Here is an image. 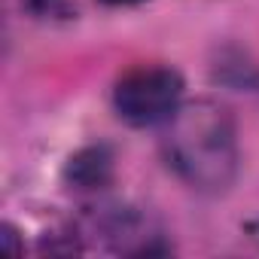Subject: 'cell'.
I'll use <instances>...</instances> for the list:
<instances>
[{
	"label": "cell",
	"instance_id": "1",
	"mask_svg": "<svg viewBox=\"0 0 259 259\" xmlns=\"http://www.w3.org/2000/svg\"><path fill=\"white\" fill-rule=\"evenodd\" d=\"M162 147L174 174L198 192L220 195L238 177L235 119L210 98L180 104V110L168 119Z\"/></svg>",
	"mask_w": 259,
	"mask_h": 259
},
{
	"label": "cell",
	"instance_id": "2",
	"mask_svg": "<svg viewBox=\"0 0 259 259\" xmlns=\"http://www.w3.org/2000/svg\"><path fill=\"white\" fill-rule=\"evenodd\" d=\"M183 101V76L165 64H144L128 70L113 89V107L122 122L147 128L168 122Z\"/></svg>",
	"mask_w": 259,
	"mask_h": 259
},
{
	"label": "cell",
	"instance_id": "3",
	"mask_svg": "<svg viewBox=\"0 0 259 259\" xmlns=\"http://www.w3.org/2000/svg\"><path fill=\"white\" fill-rule=\"evenodd\" d=\"M113 171H116L113 150L104 144H92V147L76 150L64 162V183L76 192H95V189L110 186Z\"/></svg>",
	"mask_w": 259,
	"mask_h": 259
},
{
	"label": "cell",
	"instance_id": "4",
	"mask_svg": "<svg viewBox=\"0 0 259 259\" xmlns=\"http://www.w3.org/2000/svg\"><path fill=\"white\" fill-rule=\"evenodd\" d=\"M217 79L238 85V89H259V64L250 61L247 55H223L217 61Z\"/></svg>",
	"mask_w": 259,
	"mask_h": 259
},
{
	"label": "cell",
	"instance_id": "5",
	"mask_svg": "<svg viewBox=\"0 0 259 259\" xmlns=\"http://www.w3.org/2000/svg\"><path fill=\"white\" fill-rule=\"evenodd\" d=\"M0 241H4V247H7L10 253H22V247L16 244V229H13L10 223L4 226V235H0Z\"/></svg>",
	"mask_w": 259,
	"mask_h": 259
},
{
	"label": "cell",
	"instance_id": "6",
	"mask_svg": "<svg viewBox=\"0 0 259 259\" xmlns=\"http://www.w3.org/2000/svg\"><path fill=\"white\" fill-rule=\"evenodd\" d=\"M28 4H31V10H37V13H52L55 7H58V0H28Z\"/></svg>",
	"mask_w": 259,
	"mask_h": 259
},
{
	"label": "cell",
	"instance_id": "7",
	"mask_svg": "<svg viewBox=\"0 0 259 259\" xmlns=\"http://www.w3.org/2000/svg\"><path fill=\"white\" fill-rule=\"evenodd\" d=\"M107 7H132V4H141V0H101Z\"/></svg>",
	"mask_w": 259,
	"mask_h": 259
}]
</instances>
